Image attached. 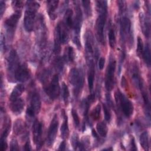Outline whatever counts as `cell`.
<instances>
[{
    "instance_id": "6da1fadb",
    "label": "cell",
    "mask_w": 151,
    "mask_h": 151,
    "mask_svg": "<svg viewBox=\"0 0 151 151\" xmlns=\"http://www.w3.org/2000/svg\"><path fill=\"white\" fill-rule=\"evenodd\" d=\"M96 4L99 14L96 23V35L98 41L101 44H104V29L107 14V3L106 1H97L96 2Z\"/></svg>"
},
{
    "instance_id": "7a4b0ae2",
    "label": "cell",
    "mask_w": 151,
    "mask_h": 151,
    "mask_svg": "<svg viewBox=\"0 0 151 151\" xmlns=\"http://www.w3.org/2000/svg\"><path fill=\"white\" fill-rule=\"evenodd\" d=\"M26 5L24 25L25 29L27 32H31L34 28L36 13L40 7V4L35 1H28Z\"/></svg>"
},
{
    "instance_id": "3957f363",
    "label": "cell",
    "mask_w": 151,
    "mask_h": 151,
    "mask_svg": "<svg viewBox=\"0 0 151 151\" xmlns=\"http://www.w3.org/2000/svg\"><path fill=\"white\" fill-rule=\"evenodd\" d=\"M116 101L120 109L127 117H130L133 113V105L132 103L119 90L115 93Z\"/></svg>"
},
{
    "instance_id": "277c9868",
    "label": "cell",
    "mask_w": 151,
    "mask_h": 151,
    "mask_svg": "<svg viewBox=\"0 0 151 151\" xmlns=\"http://www.w3.org/2000/svg\"><path fill=\"white\" fill-rule=\"evenodd\" d=\"M68 79L70 84L74 88L75 95H78L83 86L84 76L83 72L76 68H73L69 73Z\"/></svg>"
},
{
    "instance_id": "5b68a950",
    "label": "cell",
    "mask_w": 151,
    "mask_h": 151,
    "mask_svg": "<svg viewBox=\"0 0 151 151\" xmlns=\"http://www.w3.org/2000/svg\"><path fill=\"white\" fill-rule=\"evenodd\" d=\"M76 16L74 19L73 20V28L74 29V38L73 41L77 45L78 48L81 47V44L80 41V32L81 27V23L83 20V15L82 12L80 7L77 5L76 7Z\"/></svg>"
},
{
    "instance_id": "8992f818",
    "label": "cell",
    "mask_w": 151,
    "mask_h": 151,
    "mask_svg": "<svg viewBox=\"0 0 151 151\" xmlns=\"http://www.w3.org/2000/svg\"><path fill=\"white\" fill-rule=\"evenodd\" d=\"M37 27V43L40 49H43L47 42V30L46 27L42 16H40Z\"/></svg>"
},
{
    "instance_id": "52a82bcc",
    "label": "cell",
    "mask_w": 151,
    "mask_h": 151,
    "mask_svg": "<svg viewBox=\"0 0 151 151\" xmlns=\"http://www.w3.org/2000/svg\"><path fill=\"white\" fill-rule=\"evenodd\" d=\"M116 67V62L114 58H111L107 66L106 73L105 86L108 91H111L114 84V73Z\"/></svg>"
},
{
    "instance_id": "ba28073f",
    "label": "cell",
    "mask_w": 151,
    "mask_h": 151,
    "mask_svg": "<svg viewBox=\"0 0 151 151\" xmlns=\"http://www.w3.org/2000/svg\"><path fill=\"white\" fill-rule=\"evenodd\" d=\"M21 11H15L5 21V27L6 28L7 35L8 38H12L15 32V28L19 18L21 17Z\"/></svg>"
},
{
    "instance_id": "9c48e42d",
    "label": "cell",
    "mask_w": 151,
    "mask_h": 151,
    "mask_svg": "<svg viewBox=\"0 0 151 151\" xmlns=\"http://www.w3.org/2000/svg\"><path fill=\"white\" fill-rule=\"evenodd\" d=\"M41 108V100L39 94L37 93L34 92L31 97L29 106L27 107L26 114L27 116L32 118L38 114Z\"/></svg>"
},
{
    "instance_id": "30bf717a",
    "label": "cell",
    "mask_w": 151,
    "mask_h": 151,
    "mask_svg": "<svg viewBox=\"0 0 151 151\" xmlns=\"http://www.w3.org/2000/svg\"><path fill=\"white\" fill-rule=\"evenodd\" d=\"M85 52L87 62L92 61L95 53L94 43L93 35L90 31H87L85 35Z\"/></svg>"
},
{
    "instance_id": "8fae6325",
    "label": "cell",
    "mask_w": 151,
    "mask_h": 151,
    "mask_svg": "<svg viewBox=\"0 0 151 151\" xmlns=\"http://www.w3.org/2000/svg\"><path fill=\"white\" fill-rule=\"evenodd\" d=\"M44 90L51 99L54 100L58 97L60 94V86L58 77L57 74L52 77L51 82L44 88Z\"/></svg>"
},
{
    "instance_id": "7c38bea8",
    "label": "cell",
    "mask_w": 151,
    "mask_h": 151,
    "mask_svg": "<svg viewBox=\"0 0 151 151\" xmlns=\"http://www.w3.org/2000/svg\"><path fill=\"white\" fill-rule=\"evenodd\" d=\"M58 126V120L57 116L55 115L52 118L50 125L49 126L47 137V144L48 146H51L54 143L56 135L57 134Z\"/></svg>"
},
{
    "instance_id": "4fadbf2b",
    "label": "cell",
    "mask_w": 151,
    "mask_h": 151,
    "mask_svg": "<svg viewBox=\"0 0 151 151\" xmlns=\"http://www.w3.org/2000/svg\"><path fill=\"white\" fill-rule=\"evenodd\" d=\"M32 133H33V139L34 142L38 149L42 145V125L41 122L36 120L32 126Z\"/></svg>"
},
{
    "instance_id": "5bb4252c",
    "label": "cell",
    "mask_w": 151,
    "mask_h": 151,
    "mask_svg": "<svg viewBox=\"0 0 151 151\" xmlns=\"http://www.w3.org/2000/svg\"><path fill=\"white\" fill-rule=\"evenodd\" d=\"M120 35L122 39L124 41L127 38H132L131 22L127 17H123L120 21Z\"/></svg>"
},
{
    "instance_id": "9a60e30c",
    "label": "cell",
    "mask_w": 151,
    "mask_h": 151,
    "mask_svg": "<svg viewBox=\"0 0 151 151\" xmlns=\"http://www.w3.org/2000/svg\"><path fill=\"white\" fill-rule=\"evenodd\" d=\"M19 58L17 51L15 50H12L8 58V71L10 74H15L19 67Z\"/></svg>"
},
{
    "instance_id": "2e32d148",
    "label": "cell",
    "mask_w": 151,
    "mask_h": 151,
    "mask_svg": "<svg viewBox=\"0 0 151 151\" xmlns=\"http://www.w3.org/2000/svg\"><path fill=\"white\" fill-rule=\"evenodd\" d=\"M29 71L27 65L23 64L19 65L17 68L15 74V78L18 81L24 82L29 78Z\"/></svg>"
},
{
    "instance_id": "e0dca14e",
    "label": "cell",
    "mask_w": 151,
    "mask_h": 151,
    "mask_svg": "<svg viewBox=\"0 0 151 151\" xmlns=\"http://www.w3.org/2000/svg\"><path fill=\"white\" fill-rule=\"evenodd\" d=\"M131 77L134 85L138 88H143V81L142 80L139 68L136 64H133L131 70Z\"/></svg>"
},
{
    "instance_id": "ac0fdd59",
    "label": "cell",
    "mask_w": 151,
    "mask_h": 151,
    "mask_svg": "<svg viewBox=\"0 0 151 151\" xmlns=\"http://www.w3.org/2000/svg\"><path fill=\"white\" fill-rule=\"evenodd\" d=\"M139 19L143 34L146 37L149 38L150 36V22L149 18L146 17L143 13H140L139 15Z\"/></svg>"
},
{
    "instance_id": "d6986e66",
    "label": "cell",
    "mask_w": 151,
    "mask_h": 151,
    "mask_svg": "<svg viewBox=\"0 0 151 151\" xmlns=\"http://www.w3.org/2000/svg\"><path fill=\"white\" fill-rule=\"evenodd\" d=\"M24 107V101L21 99L18 98L11 101L10 108L12 113L16 114H19L22 111Z\"/></svg>"
},
{
    "instance_id": "ffe728a7",
    "label": "cell",
    "mask_w": 151,
    "mask_h": 151,
    "mask_svg": "<svg viewBox=\"0 0 151 151\" xmlns=\"http://www.w3.org/2000/svg\"><path fill=\"white\" fill-rule=\"evenodd\" d=\"M88 71V88L90 91L93 88L94 85V74H95V69H94V63L93 61H90L87 63Z\"/></svg>"
},
{
    "instance_id": "44dd1931",
    "label": "cell",
    "mask_w": 151,
    "mask_h": 151,
    "mask_svg": "<svg viewBox=\"0 0 151 151\" xmlns=\"http://www.w3.org/2000/svg\"><path fill=\"white\" fill-rule=\"evenodd\" d=\"M58 1H47V12L50 18L51 19H55L57 17L56 10L58 6Z\"/></svg>"
},
{
    "instance_id": "7402d4cb",
    "label": "cell",
    "mask_w": 151,
    "mask_h": 151,
    "mask_svg": "<svg viewBox=\"0 0 151 151\" xmlns=\"http://www.w3.org/2000/svg\"><path fill=\"white\" fill-rule=\"evenodd\" d=\"M61 38L60 35V29L58 24L56 26L54 31V51L56 54L60 53V47H61Z\"/></svg>"
},
{
    "instance_id": "603a6c76",
    "label": "cell",
    "mask_w": 151,
    "mask_h": 151,
    "mask_svg": "<svg viewBox=\"0 0 151 151\" xmlns=\"http://www.w3.org/2000/svg\"><path fill=\"white\" fill-rule=\"evenodd\" d=\"M73 11L70 9H67L64 16V21L63 24L68 29L73 28Z\"/></svg>"
},
{
    "instance_id": "cb8c5ba5",
    "label": "cell",
    "mask_w": 151,
    "mask_h": 151,
    "mask_svg": "<svg viewBox=\"0 0 151 151\" xmlns=\"http://www.w3.org/2000/svg\"><path fill=\"white\" fill-rule=\"evenodd\" d=\"M25 90V87L22 84H18L13 89L10 97L9 100L10 101L14 100L19 98V97L21 95V94L24 92Z\"/></svg>"
},
{
    "instance_id": "d4e9b609",
    "label": "cell",
    "mask_w": 151,
    "mask_h": 151,
    "mask_svg": "<svg viewBox=\"0 0 151 151\" xmlns=\"http://www.w3.org/2000/svg\"><path fill=\"white\" fill-rule=\"evenodd\" d=\"M25 124L23 121L22 120L18 119L14 123V132L17 135L21 134L25 131Z\"/></svg>"
},
{
    "instance_id": "484cf974",
    "label": "cell",
    "mask_w": 151,
    "mask_h": 151,
    "mask_svg": "<svg viewBox=\"0 0 151 151\" xmlns=\"http://www.w3.org/2000/svg\"><path fill=\"white\" fill-rule=\"evenodd\" d=\"M139 140L140 145L143 148V149L148 150L149 149V141L147 132H144L140 134Z\"/></svg>"
},
{
    "instance_id": "4316f807",
    "label": "cell",
    "mask_w": 151,
    "mask_h": 151,
    "mask_svg": "<svg viewBox=\"0 0 151 151\" xmlns=\"http://www.w3.org/2000/svg\"><path fill=\"white\" fill-rule=\"evenodd\" d=\"M96 129H97L98 133L101 136H102L103 137L106 136V135L107 134L108 129H107V124L104 122L103 121V122L98 123L96 126Z\"/></svg>"
},
{
    "instance_id": "83f0119b",
    "label": "cell",
    "mask_w": 151,
    "mask_h": 151,
    "mask_svg": "<svg viewBox=\"0 0 151 151\" xmlns=\"http://www.w3.org/2000/svg\"><path fill=\"white\" fill-rule=\"evenodd\" d=\"M142 55L146 65L148 67H150V62H151V55H150V46L148 44H146L145 47L144 48Z\"/></svg>"
},
{
    "instance_id": "f1b7e54d",
    "label": "cell",
    "mask_w": 151,
    "mask_h": 151,
    "mask_svg": "<svg viewBox=\"0 0 151 151\" xmlns=\"http://www.w3.org/2000/svg\"><path fill=\"white\" fill-rule=\"evenodd\" d=\"M143 101H144V106H145V113L146 116L148 117V119H150V101L147 96V94L146 92L144 91L142 93Z\"/></svg>"
},
{
    "instance_id": "f546056e",
    "label": "cell",
    "mask_w": 151,
    "mask_h": 151,
    "mask_svg": "<svg viewBox=\"0 0 151 151\" xmlns=\"http://www.w3.org/2000/svg\"><path fill=\"white\" fill-rule=\"evenodd\" d=\"M74 58L75 54L73 48L71 46L68 47L64 52V60L66 61L73 62L74 60Z\"/></svg>"
},
{
    "instance_id": "4dcf8cb0",
    "label": "cell",
    "mask_w": 151,
    "mask_h": 151,
    "mask_svg": "<svg viewBox=\"0 0 151 151\" xmlns=\"http://www.w3.org/2000/svg\"><path fill=\"white\" fill-rule=\"evenodd\" d=\"M61 137L63 139L67 138L69 134V129H68V122H67V118L66 116H64V120L63 121V123L61 126Z\"/></svg>"
},
{
    "instance_id": "1f68e13d",
    "label": "cell",
    "mask_w": 151,
    "mask_h": 151,
    "mask_svg": "<svg viewBox=\"0 0 151 151\" xmlns=\"http://www.w3.org/2000/svg\"><path fill=\"white\" fill-rule=\"evenodd\" d=\"M109 44L110 47L113 48L116 45V35L115 32L113 28H111L109 31Z\"/></svg>"
},
{
    "instance_id": "d6a6232c",
    "label": "cell",
    "mask_w": 151,
    "mask_h": 151,
    "mask_svg": "<svg viewBox=\"0 0 151 151\" xmlns=\"http://www.w3.org/2000/svg\"><path fill=\"white\" fill-rule=\"evenodd\" d=\"M101 112V106L98 104L92 110L91 113V116L94 120H97L100 116Z\"/></svg>"
},
{
    "instance_id": "836d02e7",
    "label": "cell",
    "mask_w": 151,
    "mask_h": 151,
    "mask_svg": "<svg viewBox=\"0 0 151 151\" xmlns=\"http://www.w3.org/2000/svg\"><path fill=\"white\" fill-rule=\"evenodd\" d=\"M61 91H62V96H63V100L65 101V103H67L70 96V93H69V90L67 86L64 83H63L62 84Z\"/></svg>"
},
{
    "instance_id": "e575fe53",
    "label": "cell",
    "mask_w": 151,
    "mask_h": 151,
    "mask_svg": "<svg viewBox=\"0 0 151 151\" xmlns=\"http://www.w3.org/2000/svg\"><path fill=\"white\" fill-rule=\"evenodd\" d=\"M83 8L84 9V12L87 17H90L91 15V7L90 1H81Z\"/></svg>"
},
{
    "instance_id": "d590c367",
    "label": "cell",
    "mask_w": 151,
    "mask_h": 151,
    "mask_svg": "<svg viewBox=\"0 0 151 151\" xmlns=\"http://www.w3.org/2000/svg\"><path fill=\"white\" fill-rule=\"evenodd\" d=\"M143 43L142 38L139 37L137 38V49H136V53L138 56L141 57L143 54Z\"/></svg>"
},
{
    "instance_id": "8d00e7d4",
    "label": "cell",
    "mask_w": 151,
    "mask_h": 151,
    "mask_svg": "<svg viewBox=\"0 0 151 151\" xmlns=\"http://www.w3.org/2000/svg\"><path fill=\"white\" fill-rule=\"evenodd\" d=\"M71 142L73 149L74 150H77L80 145V142L78 140V136L77 133L73 134L71 139Z\"/></svg>"
},
{
    "instance_id": "74e56055",
    "label": "cell",
    "mask_w": 151,
    "mask_h": 151,
    "mask_svg": "<svg viewBox=\"0 0 151 151\" xmlns=\"http://www.w3.org/2000/svg\"><path fill=\"white\" fill-rule=\"evenodd\" d=\"M103 107L105 119L106 121L110 122L111 120V112L109 109V107L106 104H104V103L103 104Z\"/></svg>"
},
{
    "instance_id": "f35d334b",
    "label": "cell",
    "mask_w": 151,
    "mask_h": 151,
    "mask_svg": "<svg viewBox=\"0 0 151 151\" xmlns=\"http://www.w3.org/2000/svg\"><path fill=\"white\" fill-rule=\"evenodd\" d=\"M55 66L56 67V69L58 70V71H62L63 69L64 66V62L63 60L61 57H58L55 62Z\"/></svg>"
},
{
    "instance_id": "ab89813d",
    "label": "cell",
    "mask_w": 151,
    "mask_h": 151,
    "mask_svg": "<svg viewBox=\"0 0 151 151\" xmlns=\"http://www.w3.org/2000/svg\"><path fill=\"white\" fill-rule=\"evenodd\" d=\"M71 114H72V116H73V121H74L75 126L77 127H79L80 122V119H79L78 115L76 110L74 109H73L71 110Z\"/></svg>"
},
{
    "instance_id": "60d3db41",
    "label": "cell",
    "mask_w": 151,
    "mask_h": 151,
    "mask_svg": "<svg viewBox=\"0 0 151 151\" xmlns=\"http://www.w3.org/2000/svg\"><path fill=\"white\" fill-rule=\"evenodd\" d=\"M13 6L16 9V11H21V9L22 7V2L21 1H14L12 2Z\"/></svg>"
},
{
    "instance_id": "b9f144b4",
    "label": "cell",
    "mask_w": 151,
    "mask_h": 151,
    "mask_svg": "<svg viewBox=\"0 0 151 151\" xmlns=\"http://www.w3.org/2000/svg\"><path fill=\"white\" fill-rule=\"evenodd\" d=\"M19 149L18 144L16 139H12L10 143V150H18Z\"/></svg>"
},
{
    "instance_id": "7bdbcfd3",
    "label": "cell",
    "mask_w": 151,
    "mask_h": 151,
    "mask_svg": "<svg viewBox=\"0 0 151 151\" xmlns=\"http://www.w3.org/2000/svg\"><path fill=\"white\" fill-rule=\"evenodd\" d=\"M7 143L6 140H0V150L4 151L7 148Z\"/></svg>"
},
{
    "instance_id": "ee69618b",
    "label": "cell",
    "mask_w": 151,
    "mask_h": 151,
    "mask_svg": "<svg viewBox=\"0 0 151 151\" xmlns=\"http://www.w3.org/2000/svg\"><path fill=\"white\" fill-rule=\"evenodd\" d=\"M104 64H105L104 57H100L99 61V68L100 70H102L104 68Z\"/></svg>"
},
{
    "instance_id": "f6af8a7d",
    "label": "cell",
    "mask_w": 151,
    "mask_h": 151,
    "mask_svg": "<svg viewBox=\"0 0 151 151\" xmlns=\"http://www.w3.org/2000/svg\"><path fill=\"white\" fill-rule=\"evenodd\" d=\"M5 2L3 1H0V13H1V16L2 17L3 15V13L5 11Z\"/></svg>"
},
{
    "instance_id": "bcb514c9",
    "label": "cell",
    "mask_w": 151,
    "mask_h": 151,
    "mask_svg": "<svg viewBox=\"0 0 151 151\" xmlns=\"http://www.w3.org/2000/svg\"><path fill=\"white\" fill-rule=\"evenodd\" d=\"M1 48L2 51H3V49L5 48V37L2 33L1 34Z\"/></svg>"
},
{
    "instance_id": "7dc6e473",
    "label": "cell",
    "mask_w": 151,
    "mask_h": 151,
    "mask_svg": "<svg viewBox=\"0 0 151 151\" xmlns=\"http://www.w3.org/2000/svg\"><path fill=\"white\" fill-rule=\"evenodd\" d=\"M106 99H107V103H108L109 106H110V107H113V104L112 100H111V96H110V94H106Z\"/></svg>"
},
{
    "instance_id": "c3c4849f",
    "label": "cell",
    "mask_w": 151,
    "mask_h": 151,
    "mask_svg": "<svg viewBox=\"0 0 151 151\" xmlns=\"http://www.w3.org/2000/svg\"><path fill=\"white\" fill-rule=\"evenodd\" d=\"M136 143H135V141L133 137H132V140H131V150H136Z\"/></svg>"
},
{
    "instance_id": "681fc988",
    "label": "cell",
    "mask_w": 151,
    "mask_h": 151,
    "mask_svg": "<svg viewBox=\"0 0 151 151\" xmlns=\"http://www.w3.org/2000/svg\"><path fill=\"white\" fill-rule=\"evenodd\" d=\"M65 146H66L65 142L64 141H63L60 145V146L58 147V150H64L65 149Z\"/></svg>"
},
{
    "instance_id": "f907efd6",
    "label": "cell",
    "mask_w": 151,
    "mask_h": 151,
    "mask_svg": "<svg viewBox=\"0 0 151 151\" xmlns=\"http://www.w3.org/2000/svg\"><path fill=\"white\" fill-rule=\"evenodd\" d=\"M31 149L30 143L29 141H27L24 145V150H30Z\"/></svg>"
},
{
    "instance_id": "816d5d0a",
    "label": "cell",
    "mask_w": 151,
    "mask_h": 151,
    "mask_svg": "<svg viewBox=\"0 0 151 151\" xmlns=\"http://www.w3.org/2000/svg\"><path fill=\"white\" fill-rule=\"evenodd\" d=\"M92 134H93V136L94 137H96V138L98 137V134H97V133L96 132V131H95L94 130H92Z\"/></svg>"
}]
</instances>
